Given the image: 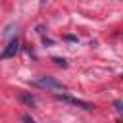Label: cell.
<instances>
[{"mask_svg":"<svg viewBox=\"0 0 123 123\" xmlns=\"http://www.w3.org/2000/svg\"><path fill=\"white\" fill-rule=\"evenodd\" d=\"M33 85L38 86V88H42V90H50V92L65 90V85L60 83V81H56L54 77H37V79L33 81Z\"/></svg>","mask_w":123,"mask_h":123,"instance_id":"6da1fadb","label":"cell"},{"mask_svg":"<svg viewBox=\"0 0 123 123\" xmlns=\"http://www.w3.org/2000/svg\"><path fill=\"white\" fill-rule=\"evenodd\" d=\"M56 98H58V100H62V102L73 104V106H77V108H83V110H92V108H94V106H92L90 102H85V100H79V98H73V96H65V94H56Z\"/></svg>","mask_w":123,"mask_h":123,"instance_id":"7a4b0ae2","label":"cell"},{"mask_svg":"<svg viewBox=\"0 0 123 123\" xmlns=\"http://www.w3.org/2000/svg\"><path fill=\"white\" fill-rule=\"evenodd\" d=\"M17 50H19V40H17V38H12V40L8 42V46L4 48V52L0 54V60H8V58H13V56L17 54Z\"/></svg>","mask_w":123,"mask_h":123,"instance_id":"3957f363","label":"cell"},{"mask_svg":"<svg viewBox=\"0 0 123 123\" xmlns=\"http://www.w3.org/2000/svg\"><path fill=\"white\" fill-rule=\"evenodd\" d=\"M19 100H21L23 104H27L29 108H33V106L37 104V98H35L31 92H19Z\"/></svg>","mask_w":123,"mask_h":123,"instance_id":"277c9868","label":"cell"},{"mask_svg":"<svg viewBox=\"0 0 123 123\" xmlns=\"http://www.w3.org/2000/svg\"><path fill=\"white\" fill-rule=\"evenodd\" d=\"M113 106H115V111H117V113H121V111H123V102H121V100H115V102H113Z\"/></svg>","mask_w":123,"mask_h":123,"instance_id":"5b68a950","label":"cell"},{"mask_svg":"<svg viewBox=\"0 0 123 123\" xmlns=\"http://www.w3.org/2000/svg\"><path fill=\"white\" fill-rule=\"evenodd\" d=\"M52 62H56L58 65H65V60L63 58H52Z\"/></svg>","mask_w":123,"mask_h":123,"instance_id":"8992f818","label":"cell"},{"mask_svg":"<svg viewBox=\"0 0 123 123\" xmlns=\"http://www.w3.org/2000/svg\"><path fill=\"white\" fill-rule=\"evenodd\" d=\"M23 121H25V123H35V119H33L31 115H27V113H23Z\"/></svg>","mask_w":123,"mask_h":123,"instance_id":"52a82bcc","label":"cell"}]
</instances>
